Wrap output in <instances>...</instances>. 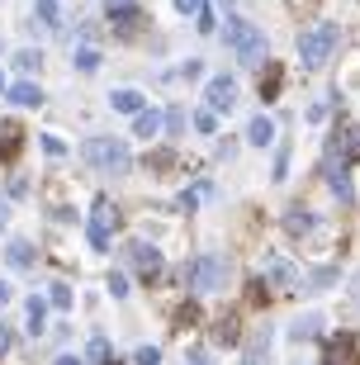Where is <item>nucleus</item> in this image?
<instances>
[{
    "instance_id": "obj_30",
    "label": "nucleus",
    "mask_w": 360,
    "mask_h": 365,
    "mask_svg": "<svg viewBox=\"0 0 360 365\" xmlns=\"http://www.w3.org/2000/svg\"><path fill=\"white\" fill-rule=\"evenodd\" d=\"M91 361H95V365H109V341H105V337L91 341Z\"/></svg>"
},
{
    "instance_id": "obj_44",
    "label": "nucleus",
    "mask_w": 360,
    "mask_h": 365,
    "mask_svg": "<svg viewBox=\"0 0 360 365\" xmlns=\"http://www.w3.org/2000/svg\"><path fill=\"white\" fill-rule=\"evenodd\" d=\"M0 91H5V81H0Z\"/></svg>"
},
{
    "instance_id": "obj_24",
    "label": "nucleus",
    "mask_w": 360,
    "mask_h": 365,
    "mask_svg": "<svg viewBox=\"0 0 360 365\" xmlns=\"http://www.w3.org/2000/svg\"><path fill=\"white\" fill-rule=\"evenodd\" d=\"M214 337H218V341H227V346H237V341H242V327H237V318H223Z\"/></svg>"
},
{
    "instance_id": "obj_20",
    "label": "nucleus",
    "mask_w": 360,
    "mask_h": 365,
    "mask_svg": "<svg viewBox=\"0 0 360 365\" xmlns=\"http://www.w3.org/2000/svg\"><path fill=\"white\" fill-rule=\"evenodd\" d=\"M5 261H10L14 271H29V266H34V247L29 242H10L5 247Z\"/></svg>"
},
{
    "instance_id": "obj_10",
    "label": "nucleus",
    "mask_w": 360,
    "mask_h": 365,
    "mask_svg": "<svg viewBox=\"0 0 360 365\" xmlns=\"http://www.w3.org/2000/svg\"><path fill=\"white\" fill-rule=\"evenodd\" d=\"M105 14L123 29V34H133V24H138V0H105Z\"/></svg>"
},
{
    "instance_id": "obj_39",
    "label": "nucleus",
    "mask_w": 360,
    "mask_h": 365,
    "mask_svg": "<svg viewBox=\"0 0 360 365\" xmlns=\"http://www.w3.org/2000/svg\"><path fill=\"white\" fill-rule=\"evenodd\" d=\"M351 304H356V309H360V271L351 275Z\"/></svg>"
},
{
    "instance_id": "obj_12",
    "label": "nucleus",
    "mask_w": 360,
    "mask_h": 365,
    "mask_svg": "<svg viewBox=\"0 0 360 365\" xmlns=\"http://www.w3.org/2000/svg\"><path fill=\"white\" fill-rule=\"evenodd\" d=\"M284 232H289V237H304V232H313V209H304V204H289V209H284Z\"/></svg>"
},
{
    "instance_id": "obj_34",
    "label": "nucleus",
    "mask_w": 360,
    "mask_h": 365,
    "mask_svg": "<svg viewBox=\"0 0 360 365\" xmlns=\"http://www.w3.org/2000/svg\"><path fill=\"white\" fill-rule=\"evenodd\" d=\"M308 280L318 284V289H327V284H336V271H327V266H322V271H313V275H308Z\"/></svg>"
},
{
    "instance_id": "obj_6",
    "label": "nucleus",
    "mask_w": 360,
    "mask_h": 365,
    "mask_svg": "<svg viewBox=\"0 0 360 365\" xmlns=\"http://www.w3.org/2000/svg\"><path fill=\"white\" fill-rule=\"evenodd\" d=\"M114 209H109V200H100L95 204V218H91V247L95 252H109V223H114Z\"/></svg>"
},
{
    "instance_id": "obj_35",
    "label": "nucleus",
    "mask_w": 360,
    "mask_h": 365,
    "mask_svg": "<svg viewBox=\"0 0 360 365\" xmlns=\"http://www.w3.org/2000/svg\"><path fill=\"white\" fill-rule=\"evenodd\" d=\"M43 148L53 152V157H62V152H67V143H62V138H57V133H43Z\"/></svg>"
},
{
    "instance_id": "obj_26",
    "label": "nucleus",
    "mask_w": 360,
    "mask_h": 365,
    "mask_svg": "<svg viewBox=\"0 0 360 365\" xmlns=\"http://www.w3.org/2000/svg\"><path fill=\"white\" fill-rule=\"evenodd\" d=\"M195 128H200V133H218V119H214V109H195Z\"/></svg>"
},
{
    "instance_id": "obj_11",
    "label": "nucleus",
    "mask_w": 360,
    "mask_h": 365,
    "mask_svg": "<svg viewBox=\"0 0 360 365\" xmlns=\"http://www.w3.org/2000/svg\"><path fill=\"white\" fill-rule=\"evenodd\" d=\"M247 143H252V148H270V143H275V119H270V114H256V119L247 123Z\"/></svg>"
},
{
    "instance_id": "obj_36",
    "label": "nucleus",
    "mask_w": 360,
    "mask_h": 365,
    "mask_svg": "<svg viewBox=\"0 0 360 365\" xmlns=\"http://www.w3.org/2000/svg\"><path fill=\"white\" fill-rule=\"evenodd\" d=\"M289 176V148H280V157H275V180Z\"/></svg>"
},
{
    "instance_id": "obj_25",
    "label": "nucleus",
    "mask_w": 360,
    "mask_h": 365,
    "mask_svg": "<svg viewBox=\"0 0 360 365\" xmlns=\"http://www.w3.org/2000/svg\"><path fill=\"white\" fill-rule=\"evenodd\" d=\"M76 71H86V76L100 71V53H95V48H81V53H76Z\"/></svg>"
},
{
    "instance_id": "obj_33",
    "label": "nucleus",
    "mask_w": 360,
    "mask_h": 365,
    "mask_svg": "<svg viewBox=\"0 0 360 365\" xmlns=\"http://www.w3.org/2000/svg\"><path fill=\"white\" fill-rule=\"evenodd\" d=\"M161 128H166V133H180V128H185V114H180V109H171V114H166V123H161Z\"/></svg>"
},
{
    "instance_id": "obj_38",
    "label": "nucleus",
    "mask_w": 360,
    "mask_h": 365,
    "mask_svg": "<svg viewBox=\"0 0 360 365\" xmlns=\"http://www.w3.org/2000/svg\"><path fill=\"white\" fill-rule=\"evenodd\" d=\"M200 5H204V0H175V10H180V14H200Z\"/></svg>"
},
{
    "instance_id": "obj_2",
    "label": "nucleus",
    "mask_w": 360,
    "mask_h": 365,
    "mask_svg": "<svg viewBox=\"0 0 360 365\" xmlns=\"http://www.w3.org/2000/svg\"><path fill=\"white\" fill-rule=\"evenodd\" d=\"M86 162L100 166V171H109V176H128L133 171V152H128V143L123 138H86Z\"/></svg>"
},
{
    "instance_id": "obj_18",
    "label": "nucleus",
    "mask_w": 360,
    "mask_h": 365,
    "mask_svg": "<svg viewBox=\"0 0 360 365\" xmlns=\"http://www.w3.org/2000/svg\"><path fill=\"white\" fill-rule=\"evenodd\" d=\"M161 123H166V119H161L157 109H143V114H133V133H138V138H157Z\"/></svg>"
},
{
    "instance_id": "obj_9",
    "label": "nucleus",
    "mask_w": 360,
    "mask_h": 365,
    "mask_svg": "<svg viewBox=\"0 0 360 365\" xmlns=\"http://www.w3.org/2000/svg\"><path fill=\"white\" fill-rule=\"evenodd\" d=\"M266 280L275 284V289H294V284H299V271H294L284 257H266Z\"/></svg>"
},
{
    "instance_id": "obj_28",
    "label": "nucleus",
    "mask_w": 360,
    "mask_h": 365,
    "mask_svg": "<svg viewBox=\"0 0 360 365\" xmlns=\"http://www.w3.org/2000/svg\"><path fill=\"white\" fill-rule=\"evenodd\" d=\"M38 62H43V53H34V48H24V53L14 57V67H19V71H34Z\"/></svg>"
},
{
    "instance_id": "obj_1",
    "label": "nucleus",
    "mask_w": 360,
    "mask_h": 365,
    "mask_svg": "<svg viewBox=\"0 0 360 365\" xmlns=\"http://www.w3.org/2000/svg\"><path fill=\"white\" fill-rule=\"evenodd\" d=\"M223 43L232 48L242 67H256L261 57H266V34L252 24V19H237V14H227V29H223Z\"/></svg>"
},
{
    "instance_id": "obj_42",
    "label": "nucleus",
    "mask_w": 360,
    "mask_h": 365,
    "mask_svg": "<svg viewBox=\"0 0 360 365\" xmlns=\"http://www.w3.org/2000/svg\"><path fill=\"white\" fill-rule=\"evenodd\" d=\"M5 223H10V209H5V204H0V228H5Z\"/></svg>"
},
{
    "instance_id": "obj_31",
    "label": "nucleus",
    "mask_w": 360,
    "mask_h": 365,
    "mask_svg": "<svg viewBox=\"0 0 360 365\" xmlns=\"http://www.w3.org/2000/svg\"><path fill=\"white\" fill-rule=\"evenodd\" d=\"M48 299H53V309H71V289H67V284H53V294H48Z\"/></svg>"
},
{
    "instance_id": "obj_15",
    "label": "nucleus",
    "mask_w": 360,
    "mask_h": 365,
    "mask_svg": "<svg viewBox=\"0 0 360 365\" xmlns=\"http://www.w3.org/2000/svg\"><path fill=\"white\" fill-rule=\"evenodd\" d=\"M109 105L119 109V114H143L147 100H143V91H114V95H109Z\"/></svg>"
},
{
    "instance_id": "obj_19",
    "label": "nucleus",
    "mask_w": 360,
    "mask_h": 365,
    "mask_svg": "<svg viewBox=\"0 0 360 365\" xmlns=\"http://www.w3.org/2000/svg\"><path fill=\"white\" fill-rule=\"evenodd\" d=\"M10 100H14V105H24V109H34V105H43V91L34 81H19V86H10Z\"/></svg>"
},
{
    "instance_id": "obj_22",
    "label": "nucleus",
    "mask_w": 360,
    "mask_h": 365,
    "mask_svg": "<svg viewBox=\"0 0 360 365\" xmlns=\"http://www.w3.org/2000/svg\"><path fill=\"white\" fill-rule=\"evenodd\" d=\"M34 19H38L43 29H57V24H62V10H57V0H38V5H34Z\"/></svg>"
},
{
    "instance_id": "obj_16",
    "label": "nucleus",
    "mask_w": 360,
    "mask_h": 365,
    "mask_svg": "<svg viewBox=\"0 0 360 365\" xmlns=\"http://www.w3.org/2000/svg\"><path fill=\"white\" fill-rule=\"evenodd\" d=\"M266 356H270V327H261L247 341V365H266Z\"/></svg>"
},
{
    "instance_id": "obj_7",
    "label": "nucleus",
    "mask_w": 360,
    "mask_h": 365,
    "mask_svg": "<svg viewBox=\"0 0 360 365\" xmlns=\"http://www.w3.org/2000/svg\"><path fill=\"white\" fill-rule=\"evenodd\" d=\"M322 365H360V341L356 337H332V341H327Z\"/></svg>"
},
{
    "instance_id": "obj_37",
    "label": "nucleus",
    "mask_w": 360,
    "mask_h": 365,
    "mask_svg": "<svg viewBox=\"0 0 360 365\" xmlns=\"http://www.w3.org/2000/svg\"><path fill=\"white\" fill-rule=\"evenodd\" d=\"M200 71H204V67H200V57H190L185 67H180V76H185V81H195V76H200Z\"/></svg>"
},
{
    "instance_id": "obj_43",
    "label": "nucleus",
    "mask_w": 360,
    "mask_h": 365,
    "mask_svg": "<svg viewBox=\"0 0 360 365\" xmlns=\"http://www.w3.org/2000/svg\"><path fill=\"white\" fill-rule=\"evenodd\" d=\"M218 5H227V10H232V0H218Z\"/></svg>"
},
{
    "instance_id": "obj_17",
    "label": "nucleus",
    "mask_w": 360,
    "mask_h": 365,
    "mask_svg": "<svg viewBox=\"0 0 360 365\" xmlns=\"http://www.w3.org/2000/svg\"><path fill=\"white\" fill-rule=\"evenodd\" d=\"M280 81H284L280 62H270V57H266V71H261V100H275V95H280Z\"/></svg>"
},
{
    "instance_id": "obj_41",
    "label": "nucleus",
    "mask_w": 360,
    "mask_h": 365,
    "mask_svg": "<svg viewBox=\"0 0 360 365\" xmlns=\"http://www.w3.org/2000/svg\"><path fill=\"white\" fill-rule=\"evenodd\" d=\"M5 304H10V284L0 280V309H5Z\"/></svg>"
},
{
    "instance_id": "obj_8",
    "label": "nucleus",
    "mask_w": 360,
    "mask_h": 365,
    "mask_svg": "<svg viewBox=\"0 0 360 365\" xmlns=\"http://www.w3.org/2000/svg\"><path fill=\"white\" fill-rule=\"evenodd\" d=\"M123 257L133 261L138 271H147V275L161 271V252H157V247H147V242H128V247H123Z\"/></svg>"
},
{
    "instance_id": "obj_21",
    "label": "nucleus",
    "mask_w": 360,
    "mask_h": 365,
    "mask_svg": "<svg viewBox=\"0 0 360 365\" xmlns=\"http://www.w3.org/2000/svg\"><path fill=\"white\" fill-rule=\"evenodd\" d=\"M336 152H341V162H356V157H360V123H351L346 133H341Z\"/></svg>"
},
{
    "instance_id": "obj_4",
    "label": "nucleus",
    "mask_w": 360,
    "mask_h": 365,
    "mask_svg": "<svg viewBox=\"0 0 360 365\" xmlns=\"http://www.w3.org/2000/svg\"><path fill=\"white\" fill-rule=\"evenodd\" d=\"M336 38H341V29L336 24H313L299 38V62H304V71H318L327 57H332V48H336Z\"/></svg>"
},
{
    "instance_id": "obj_23",
    "label": "nucleus",
    "mask_w": 360,
    "mask_h": 365,
    "mask_svg": "<svg viewBox=\"0 0 360 365\" xmlns=\"http://www.w3.org/2000/svg\"><path fill=\"white\" fill-rule=\"evenodd\" d=\"M43 323H48V299H29V332H34V337H38L43 332Z\"/></svg>"
},
{
    "instance_id": "obj_5",
    "label": "nucleus",
    "mask_w": 360,
    "mask_h": 365,
    "mask_svg": "<svg viewBox=\"0 0 360 365\" xmlns=\"http://www.w3.org/2000/svg\"><path fill=\"white\" fill-rule=\"evenodd\" d=\"M204 100H209V109H214V114H227V109L237 105V81H232V76H209Z\"/></svg>"
},
{
    "instance_id": "obj_3",
    "label": "nucleus",
    "mask_w": 360,
    "mask_h": 365,
    "mask_svg": "<svg viewBox=\"0 0 360 365\" xmlns=\"http://www.w3.org/2000/svg\"><path fill=\"white\" fill-rule=\"evenodd\" d=\"M185 280L195 294H218L227 284V257L223 252H200V257L185 266Z\"/></svg>"
},
{
    "instance_id": "obj_32",
    "label": "nucleus",
    "mask_w": 360,
    "mask_h": 365,
    "mask_svg": "<svg viewBox=\"0 0 360 365\" xmlns=\"http://www.w3.org/2000/svg\"><path fill=\"white\" fill-rule=\"evenodd\" d=\"M133 361H138V365H157V361H161V351H157V346H138Z\"/></svg>"
},
{
    "instance_id": "obj_13",
    "label": "nucleus",
    "mask_w": 360,
    "mask_h": 365,
    "mask_svg": "<svg viewBox=\"0 0 360 365\" xmlns=\"http://www.w3.org/2000/svg\"><path fill=\"white\" fill-rule=\"evenodd\" d=\"M327 185H332V195H336V200H341V204H351V200H356V190H351V176H346V162H341V166H327Z\"/></svg>"
},
{
    "instance_id": "obj_14",
    "label": "nucleus",
    "mask_w": 360,
    "mask_h": 365,
    "mask_svg": "<svg viewBox=\"0 0 360 365\" xmlns=\"http://www.w3.org/2000/svg\"><path fill=\"white\" fill-rule=\"evenodd\" d=\"M318 327H322V313H304V318H294V323H289V341L318 337Z\"/></svg>"
},
{
    "instance_id": "obj_27",
    "label": "nucleus",
    "mask_w": 360,
    "mask_h": 365,
    "mask_svg": "<svg viewBox=\"0 0 360 365\" xmlns=\"http://www.w3.org/2000/svg\"><path fill=\"white\" fill-rule=\"evenodd\" d=\"M109 294H114V299H128V294H133V289H128V275H119V271L109 275Z\"/></svg>"
},
{
    "instance_id": "obj_29",
    "label": "nucleus",
    "mask_w": 360,
    "mask_h": 365,
    "mask_svg": "<svg viewBox=\"0 0 360 365\" xmlns=\"http://www.w3.org/2000/svg\"><path fill=\"white\" fill-rule=\"evenodd\" d=\"M195 19H200V24H195L200 34H214V29H218V19H214V10H209V5H200V14H195Z\"/></svg>"
},
{
    "instance_id": "obj_40",
    "label": "nucleus",
    "mask_w": 360,
    "mask_h": 365,
    "mask_svg": "<svg viewBox=\"0 0 360 365\" xmlns=\"http://www.w3.org/2000/svg\"><path fill=\"white\" fill-rule=\"evenodd\" d=\"M57 365H86L81 356H57Z\"/></svg>"
}]
</instances>
